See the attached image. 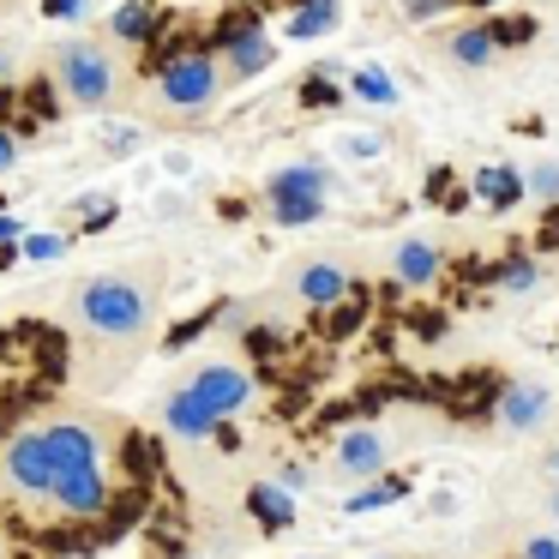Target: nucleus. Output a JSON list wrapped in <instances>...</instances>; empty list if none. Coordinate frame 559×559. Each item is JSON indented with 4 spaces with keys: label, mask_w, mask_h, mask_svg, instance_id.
Listing matches in <instances>:
<instances>
[{
    "label": "nucleus",
    "mask_w": 559,
    "mask_h": 559,
    "mask_svg": "<svg viewBox=\"0 0 559 559\" xmlns=\"http://www.w3.org/2000/svg\"><path fill=\"white\" fill-rule=\"evenodd\" d=\"M85 469H103V433L91 421H49L19 433L13 445L0 451V475L31 499H49L61 481Z\"/></svg>",
    "instance_id": "1"
},
{
    "label": "nucleus",
    "mask_w": 559,
    "mask_h": 559,
    "mask_svg": "<svg viewBox=\"0 0 559 559\" xmlns=\"http://www.w3.org/2000/svg\"><path fill=\"white\" fill-rule=\"evenodd\" d=\"M163 301V271L157 265H115L97 271V277L79 283L73 307H79V325L103 343H139L157 319Z\"/></svg>",
    "instance_id": "2"
},
{
    "label": "nucleus",
    "mask_w": 559,
    "mask_h": 559,
    "mask_svg": "<svg viewBox=\"0 0 559 559\" xmlns=\"http://www.w3.org/2000/svg\"><path fill=\"white\" fill-rule=\"evenodd\" d=\"M55 79H61V91L85 115H103L121 97V67H115V55L97 49V43H67V49H55Z\"/></svg>",
    "instance_id": "3"
},
{
    "label": "nucleus",
    "mask_w": 559,
    "mask_h": 559,
    "mask_svg": "<svg viewBox=\"0 0 559 559\" xmlns=\"http://www.w3.org/2000/svg\"><path fill=\"white\" fill-rule=\"evenodd\" d=\"M223 91V67L211 55H175V61L157 67V97L169 115H205Z\"/></svg>",
    "instance_id": "4"
},
{
    "label": "nucleus",
    "mask_w": 559,
    "mask_h": 559,
    "mask_svg": "<svg viewBox=\"0 0 559 559\" xmlns=\"http://www.w3.org/2000/svg\"><path fill=\"white\" fill-rule=\"evenodd\" d=\"M385 463H391L385 433H373V427H349V433H337L331 469H337L343 481H373V475H385Z\"/></svg>",
    "instance_id": "5"
},
{
    "label": "nucleus",
    "mask_w": 559,
    "mask_h": 559,
    "mask_svg": "<svg viewBox=\"0 0 559 559\" xmlns=\"http://www.w3.org/2000/svg\"><path fill=\"white\" fill-rule=\"evenodd\" d=\"M193 391H199V403H211L217 415H241L247 403H253V373H241V367H229V361H211L193 373Z\"/></svg>",
    "instance_id": "6"
},
{
    "label": "nucleus",
    "mask_w": 559,
    "mask_h": 559,
    "mask_svg": "<svg viewBox=\"0 0 559 559\" xmlns=\"http://www.w3.org/2000/svg\"><path fill=\"white\" fill-rule=\"evenodd\" d=\"M217 421H223V415L211 409V403H199L193 385H181L169 403H163V427H169L175 439H211V433H217Z\"/></svg>",
    "instance_id": "7"
},
{
    "label": "nucleus",
    "mask_w": 559,
    "mask_h": 559,
    "mask_svg": "<svg viewBox=\"0 0 559 559\" xmlns=\"http://www.w3.org/2000/svg\"><path fill=\"white\" fill-rule=\"evenodd\" d=\"M295 295H301L307 307H337L343 295H349V271H343L337 259H313V265L295 271Z\"/></svg>",
    "instance_id": "8"
},
{
    "label": "nucleus",
    "mask_w": 559,
    "mask_h": 559,
    "mask_svg": "<svg viewBox=\"0 0 559 559\" xmlns=\"http://www.w3.org/2000/svg\"><path fill=\"white\" fill-rule=\"evenodd\" d=\"M49 499L67 518H103V511H109V481H103V469H85V475H73V481H61Z\"/></svg>",
    "instance_id": "9"
},
{
    "label": "nucleus",
    "mask_w": 559,
    "mask_h": 559,
    "mask_svg": "<svg viewBox=\"0 0 559 559\" xmlns=\"http://www.w3.org/2000/svg\"><path fill=\"white\" fill-rule=\"evenodd\" d=\"M223 67H229L235 79H253L271 67V37L259 31V19H241V31H235L229 49H223Z\"/></svg>",
    "instance_id": "10"
},
{
    "label": "nucleus",
    "mask_w": 559,
    "mask_h": 559,
    "mask_svg": "<svg viewBox=\"0 0 559 559\" xmlns=\"http://www.w3.org/2000/svg\"><path fill=\"white\" fill-rule=\"evenodd\" d=\"M499 421L518 427V433L542 427L547 421V391L542 385H506V391H499Z\"/></svg>",
    "instance_id": "11"
},
{
    "label": "nucleus",
    "mask_w": 559,
    "mask_h": 559,
    "mask_svg": "<svg viewBox=\"0 0 559 559\" xmlns=\"http://www.w3.org/2000/svg\"><path fill=\"white\" fill-rule=\"evenodd\" d=\"M439 265H445V253H439L433 241H403L397 259H391V271H397V283H409V289H421V283L439 277Z\"/></svg>",
    "instance_id": "12"
},
{
    "label": "nucleus",
    "mask_w": 559,
    "mask_h": 559,
    "mask_svg": "<svg viewBox=\"0 0 559 559\" xmlns=\"http://www.w3.org/2000/svg\"><path fill=\"white\" fill-rule=\"evenodd\" d=\"M475 199L493 205V211H511L523 199V181L506 169V163H481V169H475Z\"/></svg>",
    "instance_id": "13"
},
{
    "label": "nucleus",
    "mask_w": 559,
    "mask_h": 559,
    "mask_svg": "<svg viewBox=\"0 0 559 559\" xmlns=\"http://www.w3.org/2000/svg\"><path fill=\"white\" fill-rule=\"evenodd\" d=\"M247 511H253L265 530H289L295 523V499H289V487H277V481H259L253 493H247Z\"/></svg>",
    "instance_id": "14"
},
{
    "label": "nucleus",
    "mask_w": 559,
    "mask_h": 559,
    "mask_svg": "<svg viewBox=\"0 0 559 559\" xmlns=\"http://www.w3.org/2000/svg\"><path fill=\"white\" fill-rule=\"evenodd\" d=\"M445 49H451V61H457V67L481 73V67H493L499 43H493V31H487V25H469V31H457V37H451Z\"/></svg>",
    "instance_id": "15"
},
{
    "label": "nucleus",
    "mask_w": 559,
    "mask_h": 559,
    "mask_svg": "<svg viewBox=\"0 0 559 559\" xmlns=\"http://www.w3.org/2000/svg\"><path fill=\"white\" fill-rule=\"evenodd\" d=\"M271 217L283 229H307V223L325 217V193H271Z\"/></svg>",
    "instance_id": "16"
},
{
    "label": "nucleus",
    "mask_w": 559,
    "mask_h": 559,
    "mask_svg": "<svg viewBox=\"0 0 559 559\" xmlns=\"http://www.w3.org/2000/svg\"><path fill=\"white\" fill-rule=\"evenodd\" d=\"M337 19H343L337 0H301V7L289 13V37H331Z\"/></svg>",
    "instance_id": "17"
},
{
    "label": "nucleus",
    "mask_w": 559,
    "mask_h": 559,
    "mask_svg": "<svg viewBox=\"0 0 559 559\" xmlns=\"http://www.w3.org/2000/svg\"><path fill=\"white\" fill-rule=\"evenodd\" d=\"M271 193H331V169H319V163H289V169L271 175Z\"/></svg>",
    "instance_id": "18"
},
{
    "label": "nucleus",
    "mask_w": 559,
    "mask_h": 559,
    "mask_svg": "<svg viewBox=\"0 0 559 559\" xmlns=\"http://www.w3.org/2000/svg\"><path fill=\"white\" fill-rule=\"evenodd\" d=\"M349 91H355L361 103H373V109H397V79L379 73V67H355Z\"/></svg>",
    "instance_id": "19"
},
{
    "label": "nucleus",
    "mask_w": 559,
    "mask_h": 559,
    "mask_svg": "<svg viewBox=\"0 0 559 559\" xmlns=\"http://www.w3.org/2000/svg\"><path fill=\"white\" fill-rule=\"evenodd\" d=\"M115 37L121 43H151L157 37V13H151L145 0H127L121 13H115Z\"/></svg>",
    "instance_id": "20"
},
{
    "label": "nucleus",
    "mask_w": 559,
    "mask_h": 559,
    "mask_svg": "<svg viewBox=\"0 0 559 559\" xmlns=\"http://www.w3.org/2000/svg\"><path fill=\"white\" fill-rule=\"evenodd\" d=\"M535 283H542L535 259H506V265H499V289H506V295H530Z\"/></svg>",
    "instance_id": "21"
},
{
    "label": "nucleus",
    "mask_w": 559,
    "mask_h": 559,
    "mask_svg": "<svg viewBox=\"0 0 559 559\" xmlns=\"http://www.w3.org/2000/svg\"><path fill=\"white\" fill-rule=\"evenodd\" d=\"M391 499H403V481H385V487H361V493H355V499H343V506H349V511H379V506H391Z\"/></svg>",
    "instance_id": "22"
},
{
    "label": "nucleus",
    "mask_w": 559,
    "mask_h": 559,
    "mask_svg": "<svg viewBox=\"0 0 559 559\" xmlns=\"http://www.w3.org/2000/svg\"><path fill=\"white\" fill-rule=\"evenodd\" d=\"M19 253H25V259H43V265H49V259L67 253V235H25V247H19Z\"/></svg>",
    "instance_id": "23"
},
{
    "label": "nucleus",
    "mask_w": 559,
    "mask_h": 559,
    "mask_svg": "<svg viewBox=\"0 0 559 559\" xmlns=\"http://www.w3.org/2000/svg\"><path fill=\"white\" fill-rule=\"evenodd\" d=\"M523 193L530 199H559V163H542V169L523 181Z\"/></svg>",
    "instance_id": "24"
},
{
    "label": "nucleus",
    "mask_w": 559,
    "mask_h": 559,
    "mask_svg": "<svg viewBox=\"0 0 559 559\" xmlns=\"http://www.w3.org/2000/svg\"><path fill=\"white\" fill-rule=\"evenodd\" d=\"M457 0H403V19H415V25H427V19H445Z\"/></svg>",
    "instance_id": "25"
},
{
    "label": "nucleus",
    "mask_w": 559,
    "mask_h": 559,
    "mask_svg": "<svg viewBox=\"0 0 559 559\" xmlns=\"http://www.w3.org/2000/svg\"><path fill=\"white\" fill-rule=\"evenodd\" d=\"M337 151H343V157H379V151H385V139H373V133H343Z\"/></svg>",
    "instance_id": "26"
},
{
    "label": "nucleus",
    "mask_w": 559,
    "mask_h": 559,
    "mask_svg": "<svg viewBox=\"0 0 559 559\" xmlns=\"http://www.w3.org/2000/svg\"><path fill=\"white\" fill-rule=\"evenodd\" d=\"M493 43H530L535 37V19H506V25H487Z\"/></svg>",
    "instance_id": "27"
},
{
    "label": "nucleus",
    "mask_w": 559,
    "mask_h": 559,
    "mask_svg": "<svg viewBox=\"0 0 559 559\" xmlns=\"http://www.w3.org/2000/svg\"><path fill=\"white\" fill-rule=\"evenodd\" d=\"M523 559H559V535H530V542H523Z\"/></svg>",
    "instance_id": "28"
},
{
    "label": "nucleus",
    "mask_w": 559,
    "mask_h": 559,
    "mask_svg": "<svg viewBox=\"0 0 559 559\" xmlns=\"http://www.w3.org/2000/svg\"><path fill=\"white\" fill-rule=\"evenodd\" d=\"M343 91L331 85V79H307V91H301V103H337Z\"/></svg>",
    "instance_id": "29"
},
{
    "label": "nucleus",
    "mask_w": 559,
    "mask_h": 559,
    "mask_svg": "<svg viewBox=\"0 0 559 559\" xmlns=\"http://www.w3.org/2000/svg\"><path fill=\"white\" fill-rule=\"evenodd\" d=\"M85 223H91V229L115 223V199H85Z\"/></svg>",
    "instance_id": "30"
},
{
    "label": "nucleus",
    "mask_w": 559,
    "mask_h": 559,
    "mask_svg": "<svg viewBox=\"0 0 559 559\" xmlns=\"http://www.w3.org/2000/svg\"><path fill=\"white\" fill-rule=\"evenodd\" d=\"M85 0H43V19H79Z\"/></svg>",
    "instance_id": "31"
},
{
    "label": "nucleus",
    "mask_w": 559,
    "mask_h": 559,
    "mask_svg": "<svg viewBox=\"0 0 559 559\" xmlns=\"http://www.w3.org/2000/svg\"><path fill=\"white\" fill-rule=\"evenodd\" d=\"M13 157H19V145H13V133H0V169H13Z\"/></svg>",
    "instance_id": "32"
},
{
    "label": "nucleus",
    "mask_w": 559,
    "mask_h": 559,
    "mask_svg": "<svg viewBox=\"0 0 559 559\" xmlns=\"http://www.w3.org/2000/svg\"><path fill=\"white\" fill-rule=\"evenodd\" d=\"M19 235V217H0V241H13Z\"/></svg>",
    "instance_id": "33"
},
{
    "label": "nucleus",
    "mask_w": 559,
    "mask_h": 559,
    "mask_svg": "<svg viewBox=\"0 0 559 559\" xmlns=\"http://www.w3.org/2000/svg\"><path fill=\"white\" fill-rule=\"evenodd\" d=\"M547 469H554V475H559V445H554V451H547Z\"/></svg>",
    "instance_id": "34"
},
{
    "label": "nucleus",
    "mask_w": 559,
    "mask_h": 559,
    "mask_svg": "<svg viewBox=\"0 0 559 559\" xmlns=\"http://www.w3.org/2000/svg\"><path fill=\"white\" fill-rule=\"evenodd\" d=\"M547 511H554V518H559V487H554V493H547Z\"/></svg>",
    "instance_id": "35"
},
{
    "label": "nucleus",
    "mask_w": 559,
    "mask_h": 559,
    "mask_svg": "<svg viewBox=\"0 0 559 559\" xmlns=\"http://www.w3.org/2000/svg\"><path fill=\"white\" fill-rule=\"evenodd\" d=\"M469 7H499V0H469Z\"/></svg>",
    "instance_id": "36"
}]
</instances>
